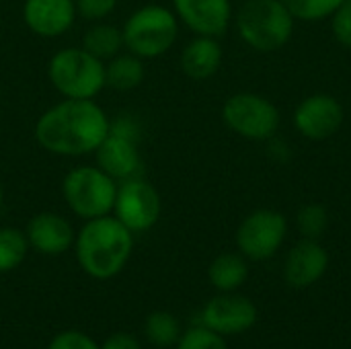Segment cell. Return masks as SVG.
Returning <instances> with one entry per match:
<instances>
[{"label":"cell","instance_id":"obj_19","mask_svg":"<svg viewBox=\"0 0 351 349\" xmlns=\"http://www.w3.org/2000/svg\"><path fill=\"white\" fill-rule=\"evenodd\" d=\"M146 76L142 58L134 53H117L105 64V86L115 91H134Z\"/></svg>","mask_w":351,"mask_h":349},{"label":"cell","instance_id":"obj_12","mask_svg":"<svg viewBox=\"0 0 351 349\" xmlns=\"http://www.w3.org/2000/svg\"><path fill=\"white\" fill-rule=\"evenodd\" d=\"M173 12L195 35L220 37L232 21L230 0H173Z\"/></svg>","mask_w":351,"mask_h":349},{"label":"cell","instance_id":"obj_6","mask_svg":"<svg viewBox=\"0 0 351 349\" xmlns=\"http://www.w3.org/2000/svg\"><path fill=\"white\" fill-rule=\"evenodd\" d=\"M117 181L99 167H74L62 181V197L72 214L82 220L101 218L113 212Z\"/></svg>","mask_w":351,"mask_h":349},{"label":"cell","instance_id":"obj_24","mask_svg":"<svg viewBox=\"0 0 351 349\" xmlns=\"http://www.w3.org/2000/svg\"><path fill=\"white\" fill-rule=\"evenodd\" d=\"M296 226L298 232L302 234V239H313L319 241L327 226H329V214L327 208L321 204H306L298 210L296 214Z\"/></svg>","mask_w":351,"mask_h":349},{"label":"cell","instance_id":"obj_7","mask_svg":"<svg viewBox=\"0 0 351 349\" xmlns=\"http://www.w3.org/2000/svg\"><path fill=\"white\" fill-rule=\"evenodd\" d=\"M222 121L241 138L265 142L276 136L282 117L278 107L267 97L255 93H237L224 101Z\"/></svg>","mask_w":351,"mask_h":349},{"label":"cell","instance_id":"obj_17","mask_svg":"<svg viewBox=\"0 0 351 349\" xmlns=\"http://www.w3.org/2000/svg\"><path fill=\"white\" fill-rule=\"evenodd\" d=\"M222 58L224 53L218 37L197 35L181 51V70L193 80H206L220 70Z\"/></svg>","mask_w":351,"mask_h":349},{"label":"cell","instance_id":"obj_3","mask_svg":"<svg viewBox=\"0 0 351 349\" xmlns=\"http://www.w3.org/2000/svg\"><path fill=\"white\" fill-rule=\"evenodd\" d=\"M294 21L282 0H247L237 14V31L249 47L269 53L290 41Z\"/></svg>","mask_w":351,"mask_h":349},{"label":"cell","instance_id":"obj_33","mask_svg":"<svg viewBox=\"0 0 351 349\" xmlns=\"http://www.w3.org/2000/svg\"><path fill=\"white\" fill-rule=\"evenodd\" d=\"M348 2H351V0H348Z\"/></svg>","mask_w":351,"mask_h":349},{"label":"cell","instance_id":"obj_8","mask_svg":"<svg viewBox=\"0 0 351 349\" xmlns=\"http://www.w3.org/2000/svg\"><path fill=\"white\" fill-rule=\"evenodd\" d=\"M288 237V220L282 212L261 208L251 212L237 230V247L245 259L267 261Z\"/></svg>","mask_w":351,"mask_h":349},{"label":"cell","instance_id":"obj_10","mask_svg":"<svg viewBox=\"0 0 351 349\" xmlns=\"http://www.w3.org/2000/svg\"><path fill=\"white\" fill-rule=\"evenodd\" d=\"M257 317L259 313L253 300L234 292H220L218 296L210 298L202 309L199 325L226 337L253 329Z\"/></svg>","mask_w":351,"mask_h":349},{"label":"cell","instance_id":"obj_2","mask_svg":"<svg viewBox=\"0 0 351 349\" xmlns=\"http://www.w3.org/2000/svg\"><path fill=\"white\" fill-rule=\"evenodd\" d=\"M74 255L80 269L93 280H111L123 272L134 251L130 232L113 214L84 220L74 239Z\"/></svg>","mask_w":351,"mask_h":349},{"label":"cell","instance_id":"obj_31","mask_svg":"<svg viewBox=\"0 0 351 349\" xmlns=\"http://www.w3.org/2000/svg\"><path fill=\"white\" fill-rule=\"evenodd\" d=\"M269 156L280 158V160H286V158L290 156V148H288L284 142H280V140H274V138H271V142H269Z\"/></svg>","mask_w":351,"mask_h":349},{"label":"cell","instance_id":"obj_13","mask_svg":"<svg viewBox=\"0 0 351 349\" xmlns=\"http://www.w3.org/2000/svg\"><path fill=\"white\" fill-rule=\"evenodd\" d=\"M74 0H25L23 21L27 29L43 39H53L68 33L76 21Z\"/></svg>","mask_w":351,"mask_h":349},{"label":"cell","instance_id":"obj_27","mask_svg":"<svg viewBox=\"0 0 351 349\" xmlns=\"http://www.w3.org/2000/svg\"><path fill=\"white\" fill-rule=\"evenodd\" d=\"M331 31L343 47L351 49V2L346 0L331 14Z\"/></svg>","mask_w":351,"mask_h":349},{"label":"cell","instance_id":"obj_16","mask_svg":"<svg viewBox=\"0 0 351 349\" xmlns=\"http://www.w3.org/2000/svg\"><path fill=\"white\" fill-rule=\"evenodd\" d=\"M95 158L97 167L109 177H113L117 183L132 177H142V158L138 142L132 138L109 132L107 138L95 150Z\"/></svg>","mask_w":351,"mask_h":349},{"label":"cell","instance_id":"obj_20","mask_svg":"<svg viewBox=\"0 0 351 349\" xmlns=\"http://www.w3.org/2000/svg\"><path fill=\"white\" fill-rule=\"evenodd\" d=\"M82 47L88 53H93L95 58L107 62V60L115 58L123 47L121 29L115 27V25H109V23H97L84 33Z\"/></svg>","mask_w":351,"mask_h":349},{"label":"cell","instance_id":"obj_21","mask_svg":"<svg viewBox=\"0 0 351 349\" xmlns=\"http://www.w3.org/2000/svg\"><path fill=\"white\" fill-rule=\"evenodd\" d=\"M181 323L167 311H154L144 321V335L156 348H173L181 337Z\"/></svg>","mask_w":351,"mask_h":349},{"label":"cell","instance_id":"obj_4","mask_svg":"<svg viewBox=\"0 0 351 349\" xmlns=\"http://www.w3.org/2000/svg\"><path fill=\"white\" fill-rule=\"evenodd\" d=\"M121 35L123 47L130 53L142 60H152L167 53L175 45L179 35V19L162 4H146L125 19Z\"/></svg>","mask_w":351,"mask_h":349},{"label":"cell","instance_id":"obj_11","mask_svg":"<svg viewBox=\"0 0 351 349\" xmlns=\"http://www.w3.org/2000/svg\"><path fill=\"white\" fill-rule=\"evenodd\" d=\"M343 107L341 103L327 93H317L300 101L294 111V128L308 140L321 142L339 132L343 125Z\"/></svg>","mask_w":351,"mask_h":349},{"label":"cell","instance_id":"obj_18","mask_svg":"<svg viewBox=\"0 0 351 349\" xmlns=\"http://www.w3.org/2000/svg\"><path fill=\"white\" fill-rule=\"evenodd\" d=\"M249 278L247 259L241 253H222L208 267V280L218 292H234Z\"/></svg>","mask_w":351,"mask_h":349},{"label":"cell","instance_id":"obj_23","mask_svg":"<svg viewBox=\"0 0 351 349\" xmlns=\"http://www.w3.org/2000/svg\"><path fill=\"white\" fill-rule=\"evenodd\" d=\"M284 6L292 12L294 19L317 23L323 19H331V14L346 2V0H282Z\"/></svg>","mask_w":351,"mask_h":349},{"label":"cell","instance_id":"obj_28","mask_svg":"<svg viewBox=\"0 0 351 349\" xmlns=\"http://www.w3.org/2000/svg\"><path fill=\"white\" fill-rule=\"evenodd\" d=\"M74 4H76L78 16L99 23L101 19L109 16L115 10L117 0H74Z\"/></svg>","mask_w":351,"mask_h":349},{"label":"cell","instance_id":"obj_22","mask_svg":"<svg viewBox=\"0 0 351 349\" xmlns=\"http://www.w3.org/2000/svg\"><path fill=\"white\" fill-rule=\"evenodd\" d=\"M29 253L25 230L14 226H0V274L16 269Z\"/></svg>","mask_w":351,"mask_h":349},{"label":"cell","instance_id":"obj_5","mask_svg":"<svg viewBox=\"0 0 351 349\" xmlns=\"http://www.w3.org/2000/svg\"><path fill=\"white\" fill-rule=\"evenodd\" d=\"M47 78L64 99H95L105 88V62L84 47H64L49 58Z\"/></svg>","mask_w":351,"mask_h":349},{"label":"cell","instance_id":"obj_25","mask_svg":"<svg viewBox=\"0 0 351 349\" xmlns=\"http://www.w3.org/2000/svg\"><path fill=\"white\" fill-rule=\"evenodd\" d=\"M175 349H228V346L222 335L210 331L204 325H197L181 333Z\"/></svg>","mask_w":351,"mask_h":349},{"label":"cell","instance_id":"obj_32","mask_svg":"<svg viewBox=\"0 0 351 349\" xmlns=\"http://www.w3.org/2000/svg\"><path fill=\"white\" fill-rule=\"evenodd\" d=\"M2 202H4V189H2V183H0V208H2Z\"/></svg>","mask_w":351,"mask_h":349},{"label":"cell","instance_id":"obj_26","mask_svg":"<svg viewBox=\"0 0 351 349\" xmlns=\"http://www.w3.org/2000/svg\"><path fill=\"white\" fill-rule=\"evenodd\" d=\"M47 349H101V346L82 331H62L49 341Z\"/></svg>","mask_w":351,"mask_h":349},{"label":"cell","instance_id":"obj_30","mask_svg":"<svg viewBox=\"0 0 351 349\" xmlns=\"http://www.w3.org/2000/svg\"><path fill=\"white\" fill-rule=\"evenodd\" d=\"M101 349H142V348H140V341H138L134 335H130V333H113V335H109V337L103 341Z\"/></svg>","mask_w":351,"mask_h":349},{"label":"cell","instance_id":"obj_9","mask_svg":"<svg viewBox=\"0 0 351 349\" xmlns=\"http://www.w3.org/2000/svg\"><path fill=\"white\" fill-rule=\"evenodd\" d=\"M162 212V202L152 183L142 177H132L117 183V195L113 206V216L130 232L150 230Z\"/></svg>","mask_w":351,"mask_h":349},{"label":"cell","instance_id":"obj_14","mask_svg":"<svg viewBox=\"0 0 351 349\" xmlns=\"http://www.w3.org/2000/svg\"><path fill=\"white\" fill-rule=\"evenodd\" d=\"M329 269L327 249L313 239H302L296 243L284 261V280L288 286L302 290L315 286Z\"/></svg>","mask_w":351,"mask_h":349},{"label":"cell","instance_id":"obj_15","mask_svg":"<svg viewBox=\"0 0 351 349\" xmlns=\"http://www.w3.org/2000/svg\"><path fill=\"white\" fill-rule=\"evenodd\" d=\"M25 237L29 249L47 257H56L74 247L76 232L64 216L56 212H39L27 222Z\"/></svg>","mask_w":351,"mask_h":349},{"label":"cell","instance_id":"obj_1","mask_svg":"<svg viewBox=\"0 0 351 349\" xmlns=\"http://www.w3.org/2000/svg\"><path fill=\"white\" fill-rule=\"evenodd\" d=\"M109 117L95 99H64L35 121L37 144L56 156L95 154L109 134Z\"/></svg>","mask_w":351,"mask_h":349},{"label":"cell","instance_id":"obj_29","mask_svg":"<svg viewBox=\"0 0 351 349\" xmlns=\"http://www.w3.org/2000/svg\"><path fill=\"white\" fill-rule=\"evenodd\" d=\"M109 132L125 136V138H132L136 142L140 140V123L132 115H119L113 121H109Z\"/></svg>","mask_w":351,"mask_h":349}]
</instances>
